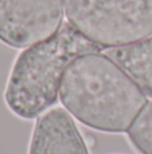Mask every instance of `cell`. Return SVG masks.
<instances>
[{"mask_svg":"<svg viewBox=\"0 0 152 154\" xmlns=\"http://www.w3.org/2000/svg\"><path fill=\"white\" fill-rule=\"evenodd\" d=\"M105 54L136 82L145 96L152 97V35L133 43L105 49Z\"/></svg>","mask_w":152,"mask_h":154,"instance_id":"8992f818","label":"cell"},{"mask_svg":"<svg viewBox=\"0 0 152 154\" xmlns=\"http://www.w3.org/2000/svg\"><path fill=\"white\" fill-rule=\"evenodd\" d=\"M59 100L73 118L102 133H125L147 104V96L112 58L88 53L70 64Z\"/></svg>","mask_w":152,"mask_h":154,"instance_id":"6da1fadb","label":"cell"},{"mask_svg":"<svg viewBox=\"0 0 152 154\" xmlns=\"http://www.w3.org/2000/svg\"><path fill=\"white\" fill-rule=\"evenodd\" d=\"M131 145L140 154H152V101L147 103L127 130Z\"/></svg>","mask_w":152,"mask_h":154,"instance_id":"52a82bcc","label":"cell"},{"mask_svg":"<svg viewBox=\"0 0 152 154\" xmlns=\"http://www.w3.org/2000/svg\"><path fill=\"white\" fill-rule=\"evenodd\" d=\"M67 22L102 49L152 35V0H63Z\"/></svg>","mask_w":152,"mask_h":154,"instance_id":"3957f363","label":"cell"},{"mask_svg":"<svg viewBox=\"0 0 152 154\" xmlns=\"http://www.w3.org/2000/svg\"><path fill=\"white\" fill-rule=\"evenodd\" d=\"M104 49L69 22L51 38L23 50L12 65L4 91L8 109L22 119H35L51 108L67 68L74 60Z\"/></svg>","mask_w":152,"mask_h":154,"instance_id":"7a4b0ae2","label":"cell"},{"mask_svg":"<svg viewBox=\"0 0 152 154\" xmlns=\"http://www.w3.org/2000/svg\"><path fill=\"white\" fill-rule=\"evenodd\" d=\"M62 20L63 0H0V42L31 48L53 37Z\"/></svg>","mask_w":152,"mask_h":154,"instance_id":"277c9868","label":"cell"},{"mask_svg":"<svg viewBox=\"0 0 152 154\" xmlns=\"http://www.w3.org/2000/svg\"><path fill=\"white\" fill-rule=\"evenodd\" d=\"M28 154H89L73 116L63 108H51L38 118Z\"/></svg>","mask_w":152,"mask_h":154,"instance_id":"5b68a950","label":"cell"}]
</instances>
